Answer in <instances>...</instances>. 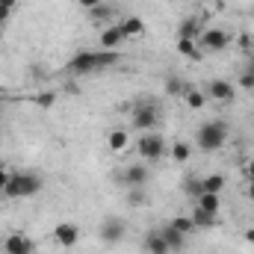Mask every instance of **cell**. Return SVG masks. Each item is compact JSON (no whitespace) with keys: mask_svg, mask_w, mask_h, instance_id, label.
I'll list each match as a JSON object with an SVG mask.
<instances>
[{"mask_svg":"<svg viewBox=\"0 0 254 254\" xmlns=\"http://www.w3.org/2000/svg\"><path fill=\"white\" fill-rule=\"evenodd\" d=\"M246 243H249V246H254V225L246 231Z\"/></svg>","mask_w":254,"mask_h":254,"instance_id":"d590c367","label":"cell"},{"mask_svg":"<svg viewBox=\"0 0 254 254\" xmlns=\"http://www.w3.org/2000/svg\"><path fill=\"white\" fill-rule=\"evenodd\" d=\"M228 45H231V33L228 30L213 27V30H204L201 33V48L204 51H225Z\"/></svg>","mask_w":254,"mask_h":254,"instance_id":"8992f818","label":"cell"},{"mask_svg":"<svg viewBox=\"0 0 254 254\" xmlns=\"http://www.w3.org/2000/svg\"><path fill=\"white\" fill-rule=\"evenodd\" d=\"M3 249H6V254H36L33 240L24 237V234H9L6 243H3Z\"/></svg>","mask_w":254,"mask_h":254,"instance_id":"8fae6325","label":"cell"},{"mask_svg":"<svg viewBox=\"0 0 254 254\" xmlns=\"http://www.w3.org/2000/svg\"><path fill=\"white\" fill-rule=\"evenodd\" d=\"M151 181V172L145 169V166H127L125 172H122V184H125L127 190H136V187H145Z\"/></svg>","mask_w":254,"mask_h":254,"instance_id":"30bf717a","label":"cell"},{"mask_svg":"<svg viewBox=\"0 0 254 254\" xmlns=\"http://www.w3.org/2000/svg\"><path fill=\"white\" fill-rule=\"evenodd\" d=\"M178 51H181L187 60H201V48H198L195 42H190V39H181V42H178Z\"/></svg>","mask_w":254,"mask_h":254,"instance_id":"44dd1931","label":"cell"},{"mask_svg":"<svg viewBox=\"0 0 254 254\" xmlns=\"http://www.w3.org/2000/svg\"><path fill=\"white\" fill-rule=\"evenodd\" d=\"M54 240H57V246H63V249H74V246L80 243V228H77L74 222H60V225L54 228Z\"/></svg>","mask_w":254,"mask_h":254,"instance_id":"52a82bcc","label":"cell"},{"mask_svg":"<svg viewBox=\"0 0 254 254\" xmlns=\"http://www.w3.org/2000/svg\"><path fill=\"white\" fill-rule=\"evenodd\" d=\"M145 198H148V195H145V187L127 190V204H130V207H142V204H145Z\"/></svg>","mask_w":254,"mask_h":254,"instance_id":"484cf974","label":"cell"},{"mask_svg":"<svg viewBox=\"0 0 254 254\" xmlns=\"http://www.w3.org/2000/svg\"><path fill=\"white\" fill-rule=\"evenodd\" d=\"M207 95H210L213 101H219V104H231V101H234V95H237V89H234V83H231V80H210Z\"/></svg>","mask_w":254,"mask_h":254,"instance_id":"9c48e42d","label":"cell"},{"mask_svg":"<svg viewBox=\"0 0 254 254\" xmlns=\"http://www.w3.org/2000/svg\"><path fill=\"white\" fill-rule=\"evenodd\" d=\"M172 157L178 160V163H187L192 157V148L187 145V142H175V148H172Z\"/></svg>","mask_w":254,"mask_h":254,"instance_id":"d4e9b609","label":"cell"},{"mask_svg":"<svg viewBox=\"0 0 254 254\" xmlns=\"http://www.w3.org/2000/svg\"><path fill=\"white\" fill-rule=\"evenodd\" d=\"M201 181H204V192L222 195V190H225V175H207V178H201Z\"/></svg>","mask_w":254,"mask_h":254,"instance_id":"ffe728a7","label":"cell"},{"mask_svg":"<svg viewBox=\"0 0 254 254\" xmlns=\"http://www.w3.org/2000/svg\"><path fill=\"white\" fill-rule=\"evenodd\" d=\"M243 175H246V181H249V184H254V160H252V163H246Z\"/></svg>","mask_w":254,"mask_h":254,"instance_id":"836d02e7","label":"cell"},{"mask_svg":"<svg viewBox=\"0 0 254 254\" xmlns=\"http://www.w3.org/2000/svg\"><path fill=\"white\" fill-rule=\"evenodd\" d=\"M204 101H207L204 92H198V89H190V92H187V107H190V110H201Z\"/></svg>","mask_w":254,"mask_h":254,"instance_id":"cb8c5ba5","label":"cell"},{"mask_svg":"<svg viewBox=\"0 0 254 254\" xmlns=\"http://www.w3.org/2000/svg\"><path fill=\"white\" fill-rule=\"evenodd\" d=\"M122 42H125L122 27H107V30L101 33V51H116Z\"/></svg>","mask_w":254,"mask_h":254,"instance_id":"5bb4252c","label":"cell"},{"mask_svg":"<svg viewBox=\"0 0 254 254\" xmlns=\"http://www.w3.org/2000/svg\"><path fill=\"white\" fill-rule=\"evenodd\" d=\"M130 125L142 133H151L154 127L160 125V107L151 104V101H142V104H133V122Z\"/></svg>","mask_w":254,"mask_h":254,"instance_id":"277c9868","label":"cell"},{"mask_svg":"<svg viewBox=\"0 0 254 254\" xmlns=\"http://www.w3.org/2000/svg\"><path fill=\"white\" fill-rule=\"evenodd\" d=\"M192 222H195V228H213L216 225V216L207 213V210H201V207H195L192 210Z\"/></svg>","mask_w":254,"mask_h":254,"instance_id":"d6986e66","label":"cell"},{"mask_svg":"<svg viewBox=\"0 0 254 254\" xmlns=\"http://www.w3.org/2000/svg\"><path fill=\"white\" fill-rule=\"evenodd\" d=\"M39 190H42V178L39 175H33V172H12L3 195L6 198H30Z\"/></svg>","mask_w":254,"mask_h":254,"instance_id":"7a4b0ae2","label":"cell"},{"mask_svg":"<svg viewBox=\"0 0 254 254\" xmlns=\"http://www.w3.org/2000/svg\"><path fill=\"white\" fill-rule=\"evenodd\" d=\"M240 48L246 51V57L252 54V48H254V39H252V36H249V33H243V36H240Z\"/></svg>","mask_w":254,"mask_h":254,"instance_id":"4dcf8cb0","label":"cell"},{"mask_svg":"<svg viewBox=\"0 0 254 254\" xmlns=\"http://www.w3.org/2000/svg\"><path fill=\"white\" fill-rule=\"evenodd\" d=\"M195 207H201V210L219 216V210H222V195H216V192H201V195L195 198Z\"/></svg>","mask_w":254,"mask_h":254,"instance_id":"9a60e30c","label":"cell"},{"mask_svg":"<svg viewBox=\"0 0 254 254\" xmlns=\"http://www.w3.org/2000/svg\"><path fill=\"white\" fill-rule=\"evenodd\" d=\"M184 192H187L190 198H198V195L204 192V181H201V178H195V175H190V178L184 181Z\"/></svg>","mask_w":254,"mask_h":254,"instance_id":"7402d4cb","label":"cell"},{"mask_svg":"<svg viewBox=\"0 0 254 254\" xmlns=\"http://www.w3.org/2000/svg\"><path fill=\"white\" fill-rule=\"evenodd\" d=\"M172 225H175V228H178L184 237H190L192 231H195V222H192V216H175V219H172Z\"/></svg>","mask_w":254,"mask_h":254,"instance_id":"603a6c76","label":"cell"},{"mask_svg":"<svg viewBox=\"0 0 254 254\" xmlns=\"http://www.w3.org/2000/svg\"><path fill=\"white\" fill-rule=\"evenodd\" d=\"M107 145H110V151L122 154V151H127V145H130V133H127V130H113V133L107 136Z\"/></svg>","mask_w":254,"mask_h":254,"instance_id":"e0dca14e","label":"cell"},{"mask_svg":"<svg viewBox=\"0 0 254 254\" xmlns=\"http://www.w3.org/2000/svg\"><path fill=\"white\" fill-rule=\"evenodd\" d=\"M240 86H243V89H254V74L252 71H243V74H240Z\"/></svg>","mask_w":254,"mask_h":254,"instance_id":"1f68e13d","label":"cell"},{"mask_svg":"<svg viewBox=\"0 0 254 254\" xmlns=\"http://www.w3.org/2000/svg\"><path fill=\"white\" fill-rule=\"evenodd\" d=\"M89 15H92V21H101V18H110V6H107V3H101V6H95V9H89Z\"/></svg>","mask_w":254,"mask_h":254,"instance_id":"f546056e","label":"cell"},{"mask_svg":"<svg viewBox=\"0 0 254 254\" xmlns=\"http://www.w3.org/2000/svg\"><path fill=\"white\" fill-rule=\"evenodd\" d=\"M15 6H18V0H0V24L9 21V15H12Z\"/></svg>","mask_w":254,"mask_h":254,"instance_id":"4316f807","label":"cell"},{"mask_svg":"<svg viewBox=\"0 0 254 254\" xmlns=\"http://www.w3.org/2000/svg\"><path fill=\"white\" fill-rule=\"evenodd\" d=\"M246 71H252L254 74V54H249V68H246Z\"/></svg>","mask_w":254,"mask_h":254,"instance_id":"8d00e7d4","label":"cell"},{"mask_svg":"<svg viewBox=\"0 0 254 254\" xmlns=\"http://www.w3.org/2000/svg\"><path fill=\"white\" fill-rule=\"evenodd\" d=\"M201 33H204V21H201L198 15L187 18V21L178 27V39H190V42H198V39H201Z\"/></svg>","mask_w":254,"mask_h":254,"instance_id":"7c38bea8","label":"cell"},{"mask_svg":"<svg viewBox=\"0 0 254 254\" xmlns=\"http://www.w3.org/2000/svg\"><path fill=\"white\" fill-rule=\"evenodd\" d=\"M80 3V9H95V6H101L104 0H77Z\"/></svg>","mask_w":254,"mask_h":254,"instance_id":"e575fe53","label":"cell"},{"mask_svg":"<svg viewBox=\"0 0 254 254\" xmlns=\"http://www.w3.org/2000/svg\"><path fill=\"white\" fill-rule=\"evenodd\" d=\"M160 234H163V240H166L169 252H181V249L187 246V237H184V234H181V231H178V228H175L172 222H169V225H166V228H163Z\"/></svg>","mask_w":254,"mask_h":254,"instance_id":"4fadbf2b","label":"cell"},{"mask_svg":"<svg viewBox=\"0 0 254 254\" xmlns=\"http://www.w3.org/2000/svg\"><path fill=\"white\" fill-rule=\"evenodd\" d=\"M249 198L254 201V184H249Z\"/></svg>","mask_w":254,"mask_h":254,"instance_id":"74e56055","label":"cell"},{"mask_svg":"<svg viewBox=\"0 0 254 254\" xmlns=\"http://www.w3.org/2000/svg\"><path fill=\"white\" fill-rule=\"evenodd\" d=\"M166 92H169V95H181V92H190V89L184 86V80H178V77H172V80L166 83Z\"/></svg>","mask_w":254,"mask_h":254,"instance_id":"83f0119b","label":"cell"},{"mask_svg":"<svg viewBox=\"0 0 254 254\" xmlns=\"http://www.w3.org/2000/svg\"><path fill=\"white\" fill-rule=\"evenodd\" d=\"M9 175H12V172L0 166V195H3V190H6V184H9Z\"/></svg>","mask_w":254,"mask_h":254,"instance_id":"d6a6232c","label":"cell"},{"mask_svg":"<svg viewBox=\"0 0 254 254\" xmlns=\"http://www.w3.org/2000/svg\"><path fill=\"white\" fill-rule=\"evenodd\" d=\"M195 142H198L201 151H219L228 142V125L225 122H207V125H201L198 133H195Z\"/></svg>","mask_w":254,"mask_h":254,"instance_id":"3957f363","label":"cell"},{"mask_svg":"<svg viewBox=\"0 0 254 254\" xmlns=\"http://www.w3.org/2000/svg\"><path fill=\"white\" fill-rule=\"evenodd\" d=\"M145 252H148V254H172L160 231H157V234H148V237H145Z\"/></svg>","mask_w":254,"mask_h":254,"instance_id":"ac0fdd59","label":"cell"},{"mask_svg":"<svg viewBox=\"0 0 254 254\" xmlns=\"http://www.w3.org/2000/svg\"><path fill=\"white\" fill-rule=\"evenodd\" d=\"M136 151H139V157L142 160H160L163 154H166V139L160 136V133H142V139L136 142Z\"/></svg>","mask_w":254,"mask_h":254,"instance_id":"5b68a950","label":"cell"},{"mask_svg":"<svg viewBox=\"0 0 254 254\" xmlns=\"http://www.w3.org/2000/svg\"><path fill=\"white\" fill-rule=\"evenodd\" d=\"M119 27H122V33H125V39H133V36H142V33H145V21H142V18H136V15L125 18Z\"/></svg>","mask_w":254,"mask_h":254,"instance_id":"2e32d148","label":"cell"},{"mask_svg":"<svg viewBox=\"0 0 254 254\" xmlns=\"http://www.w3.org/2000/svg\"><path fill=\"white\" fill-rule=\"evenodd\" d=\"M54 101H57V95H54V92H45V95H36V98H33V104H39L42 110L54 107Z\"/></svg>","mask_w":254,"mask_h":254,"instance_id":"f1b7e54d","label":"cell"},{"mask_svg":"<svg viewBox=\"0 0 254 254\" xmlns=\"http://www.w3.org/2000/svg\"><path fill=\"white\" fill-rule=\"evenodd\" d=\"M119 63V54L116 51H80L71 57L68 71L71 74H92V71H101V68H110V65Z\"/></svg>","mask_w":254,"mask_h":254,"instance_id":"6da1fadb","label":"cell"},{"mask_svg":"<svg viewBox=\"0 0 254 254\" xmlns=\"http://www.w3.org/2000/svg\"><path fill=\"white\" fill-rule=\"evenodd\" d=\"M122 237H125V222L122 219H104L101 222V240H104V246H116V243H122Z\"/></svg>","mask_w":254,"mask_h":254,"instance_id":"ba28073f","label":"cell"}]
</instances>
